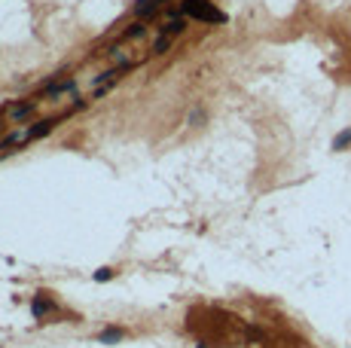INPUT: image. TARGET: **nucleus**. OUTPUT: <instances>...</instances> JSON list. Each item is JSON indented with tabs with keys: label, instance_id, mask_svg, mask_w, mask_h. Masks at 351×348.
<instances>
[{
	"label": "nucleus",
	"instance_id": "f257e3e1",
	"mask_svg": "<svg viewBox=\"0 0 351 348\" xmlns=\"http://www.w3.org/2000/svg\"><path fill=\"white\" fill-rule=\"evenodd\" d=\"M180 12L196 18V22H208V25H223L226 22V15L220 9H214V3H208V0H183Z\"/></svg>",
	"mask_w": 351,
	"mask_h": 348
},
{
	"label": "nucleus",
	"instance_id": "f03ea898",
	"mask_svg": "<svg viewBox=\"0 0 351 348\" xmlns=\"http://www.w3.org/2000/svg\"><path fill=\"white\" fill-rule=\"evenodd\" d=\"M31 138V128H15V132H9L3 141H0V156H9L12 150H19V147H25Z\"/></svg>",
	"mask_w": 351,
	"mask_h": 348
},
{
	"label": "nucleus",
	"instance_id": "7ed1b4c3",
	"mask_svg": "<svg viewBox=\"0 0 351 348\" xmlns=\"http://www.w3.org/2000/svg\"><path fill=\"white\" fill-rule=\"evenodd\" d=\"M77 89V83L74 80H58V83H52V86H46V98L49 101H58V98H64V95H70V92Z\"/></svg>",
	"mask_w": 351,
	"mask_h": 348
},
{
	"label": "nucleus",
	"instance_id": "20e7f679",
	"mask_svg": "<svg viewBox=\"0 0 351 348\" xmlns=\"http://www.w3.org/2000/svg\"><path fill=\"white\" fill-rule=\"evenodd\" d=\"M34 110H37V101H28V104H12V107H6V113H9L12 122H25Z\"/></svg>",
	"mask_w": 351,
	"mask_h": 348
},
{
	"label": "nucleus",
	"instance_id": "39448f33",
	"mask_svg": "<svg viewBox=\"0 0 351 348\" xmlns=\"http://www.w3.org/2000/svg\"><path fill=\"white\" fill-rule=\"evenodd\" d=\"M162 3H168V0H137V6H134V9H137L140 18H153L156 12H159Z\"/></svg>",
	"mask_w": 351,
	"mask_h": 348
},
{
	"label": "nucleus",
	"instance_id": "423d86ee",
	"mask_svg": "<svg viewBox=\"0 0 351 348\" xmlns=\"http://www.w3.org/2000/svg\"><path fill=\"white\" fill-rule=\"evenodd\" d=\"M58 125V116L55 119H43V122H34L31 125V138H43V135H49L52 132V128H55Z\"/></svg>",
	"mask_w": 351,
	"mask_h": 348
},
{
	"label": "nucleus",
	"instance_id": "0eeeda50",
	"mask_svg": "<svg viewBox=\"0 0 351 348\" xmlns=\"http://www.w3.org/2000/svg\"><path fill=\"white\" fill-rule=\"evenodd\" d=\"M171 49V37L168 34H159L153 40V46H150V55H162V52H168Z\"/></svg>",
	"mask_w": 351,
	"mask_h": 348
},
{
	"label": "nucleus",
	"instance_id": "6e6552de",
	"mask_svg": "<svg viewBox=\"0 0 351 348\" xmlns=\"http://www.w3.org/2000/svg\"><path fill=\"white\" fill-rule=\"evenodd\" d=\"M183 28H186V25H183V18H180V15H174L171 22H165V25H162V34H168V37H177Z\"/></svg>",
	"mask_w": 351,
	"mask_h": 348
},
{
	"label": "nucleus",
	"instance_id": "1a4fd4ad",
	"mask_svg": "<svg viewBox=\"0 0 351 348\" xmlns=\"http://www.w3.org/2000/svg\"><path fill=\"white\" fill-rule=\"evenodd\" d=\"M144 34H147V28H144V25H132L126 34H122V40H137V37H144Z\"/></svg>",
	"mask_w": 351,
	"mask_h": 348
},
{
	"label": "nucleus",
	"instance_id": "9d476101",
	"mask_svg": "<svg viewBox=\"0 0 351 348\" xmlns=\"http://www.w3.org/2000/svg\"><path fill=\"white\" fill-rule=\"evenodd\" d=\"M52 308H55V305H52L49 299H37V302H34V315H37V318H40V315H49Z\"/></svg>",
	"mask_w": 351,
	"mask_h": 348
},
{
	"label": "nucleus",
	"instance_id": "9b49d317",
	"mask_svg": "<svg viewBox=\"0 0 351 348\" xmlns=\"http://www.w3.org/2000/svg\"><path fill=\"white\" fill-rule=\"evenodd\" d=\"M348 144H351V132H345V135H339L336 141H333V150H345Z\"/></svg>",
	"mask_w": 351,
	"mask_h": 348
},
{
	"label": "nucleus",
	"instance_id": "f8f14e48",
	"mask_svg": "<svg viewBox=\"0 0 351 348\" xmlns=\"http://www.w3.org/2000/svg\"><path fill=\"white\" fill-rule=\"evenodd\" d=\"M116 339H122L119 330H104V333H101V342H116Z\"/></svg>",
	"mask_w": 351,
	"mask_h": 348
},
{
	"label": "nucleus",
	"instance_id": "ddd939ff",
	"mask_svg": "<svg viewBox=\"0 0 351 348\" xmlns=\"http://www.w3.org/2000/svg\"><path fill=\"white\" fill-rule=\"evenodd\" d=\"M95 278H98V281H110V278H113V269H98Z\"/></svg>",
	"mask_w": 351,
	"mask_h": 348
}]
</instances>
